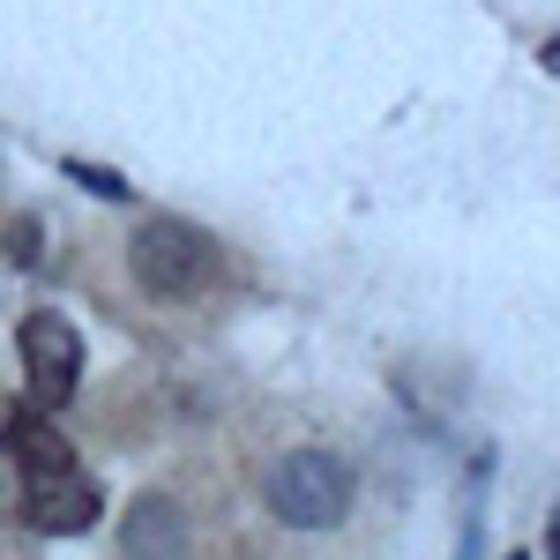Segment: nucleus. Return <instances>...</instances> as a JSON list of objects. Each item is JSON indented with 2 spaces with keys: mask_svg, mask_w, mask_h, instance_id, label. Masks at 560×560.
<instances>
[{
  "mask_svg": "<svg viewBox=\"0 0 560 560\" xmlns=\"http://www.w3.org/2000/svg\"><path fill=\"white\" fill-rule=\"evenodd\" d=\"M509 560H523V553H509Z\"/></svg>",
  "mask_w": 560,
  "mask_h": 560,
  "instance_id": "obj_11",
  "label": "nucleus"
},
{
  "mask_svg": "<svg viewBox=\"0 0 560 560\" xmlns=\"http://www.w3.org/2000/svg\"><path fill=\"white\" fill-rule=\"evenodd\" d=\"M38 255H45V232H38V217H15V224H8V261H23V269H31Z\"/></svg>",
  "mask_w": 560,
  "mask_h": 560,
  "instance_id": "obj_8",
  "label": "nucleus"
},
{
  "mask_svg": "<svg viewBox=\"0 0 560 560\" xmlns=\"http://www.w3.org/2000/svg\"><path fill=\"white\" fill-rule=\"evenodd\" d=\"M128 269L150 300H202L217 284V247L179 217H150L128 240Z\"/></svg>",
  "mask_w": 560,
  "mask_h": 560,
  "instance_id": "obj_1",
  "label": "nucleus"
},
{
  "mask_svg": "<svg viewBox=\"0 0 560 560\" xmlns=\"http://www.w3.org/2000/svg\"><path fill=\"white\" fill-rule=\"evenodd\" d=\"M97 516H105V501H97V486L83 471L31 478V493H23V523L45 530V538H83V530H97Z\"/></svg>",
  "mask_w": 560,
  "mask_h": 560,
  "instance_id": "obj_4",
  "label": "nucleus"
},
{
  "mask_svg": "<svg viewBox=\"0 0 560 560\" xmlns=\"http://www.w3.org/2000/svg\"><path fill=\"white\" fill-rule=\"evenodd\" d=\"M0 448H8L31 478H68L75 471V448L60 441V427L45 419L38 404H15V411L0 419Z\"/></svg>",
  "mask_w": 560,
  "mask_h": 560,
  "instance_id": "obj_5",
  "label": "nucleus"
},
{
  "mask_svg": "<svg viewBox=\"0 0 560 560\" xmlns=\"http://www.w3.org/2000/svg\"><path fill=\"white\" fill-rule=\"evenodd\" d=\"M269 509L292 530H337L351 509V464L329 456V448H292L269 471Z\"/></svg>",
  "mask_w": 560,
  "mask_h": 560,
  "instance_id": "obj_2",
  "label": "nucleus"
},
{
  "mask_svg": "<svg viewBox=\"0 0 560 560\" xmlns=\"http://www.w3.org/2000/svg\"><path fill=\"white\" fill-rule=\"evenodd\" d=\"M120 546L128 560H187V516H179V501L165 493H142L120 523Z\"/></svg>",
  "mask_w": 560,
  "mask_h": 560,
  "instance_id": "obj_6",
  "label": "nucleus"
},
{
  "mask_svg": "<svg viewBox=\"0 0 560 560\" xmlns=\"http://www.w3.org/2000/svg\"><path fill=\"white\" fill-rule=\"evenodd\" d=\"M15 345H23V374H31V404H38V411H52V404L75 396V382H83V337H75L68 314L38 306Z\"/></svg>",
  "mask_w": 560,
  "mask_h": 560,
  "instance_id": "obj_3",
  "label": "nucleus"
},
{
  "mask_svg": "<svg viewBox=\"0 0 560 560\" xmlns=\"http://www.w3.org/2000/svg\"><path fill=\"white\" fill-rule=\"evenodd\" d=\"M546 75H560V38H553V45H546Z\"/></svg>",
  "mask_w": 560,
  "mask_h": 560,
  "instance_id": "obj_10",
  "label": "nucleus"
},
{
  "mask_svg": "<svg viewBox=\"0 0 560 560\" xmlns=\"http://www.w3.org/2000/svg\"><path fill=\"white\" fill-rule=\"evenodd\" d=\"M68 179H75V187H90V195H105V202H128V195H135L120 173H105V165H90V158H68Z\"/></svg>",
  "mask_w": 560,
  "mask_h": 560,
  "instance_id": "obj_7",
  "label": "nucleus"
},
{
  "mask_svg": "<svg viewBox=\"0 0 560 560\" xmlns=\"http://www.w3.org/2000/svg\"><path fill=\"white\" fill-rule=\"evenodd\" d=\"M546 553L560 560V509H553V523H546Z\"/></svg>",
  "mask_w": 560,
  "mask_h": 560,
  "instance_id": "obj_9",
  "label": "nucleus"
}]
</instances>
